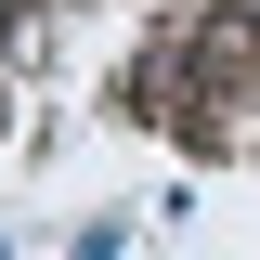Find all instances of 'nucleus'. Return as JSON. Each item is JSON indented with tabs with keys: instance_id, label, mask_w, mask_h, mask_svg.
I'll return each instance as SVG.
<instances>
[]
</instances>
